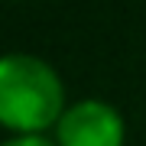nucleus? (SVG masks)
Here are the masks:
<instances>
[{"instance_id":"nucleus-1","label":"nucleus","mask_w":146,"mask_h":146,"mask_svg":"<svg viewBox=\"0 0 146 146\" xmlns=\"http://www.w3.org/2000/svg\"><path fill=\"white\" fill-rule=\"evenodd\" d=\"M65 114L62 78L33 52L0 55V123L16 136H39Z\"/></svg>"},{"instance_id":"nucleus-3","label":"nucleus","mask_w":146,"mask_h":146,"mask_svg":"<svg viewBox=\"0 0 146 146\" xmlns=\"http://www.w3.org/2000/svg\"><path fill=\"white\" fill-rule=\"evenodd\" d=\"M0 146H58V143H52V140H46V136H10V140H3Z\"/></svg>"},{"instance_id":"nucleus-2","label":"nucleus","mask_w":146,"mask_h":146,"mask_svg":"<svg viewBox=\"0 0 146 146\" xmlns=\"http://www.w3.org/2000/svg\"><path fill=\"white\" fill-rule=\"evenodd\" d=\"M123 117L101 98H81L55 123L58 146H123Z\"/></svg>"}]
</instances>
